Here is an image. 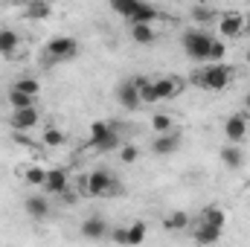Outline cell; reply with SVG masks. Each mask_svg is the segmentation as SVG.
Masks as SVG:
<instances>
[{"mask_svg": "<svg viewBox=\"0 0 250 247\" xmlns=\"http://www.w3.org/2000/svg\"><path fill=\"white\" fill-rule=\"evenodd\" d=\"M195 82H198L201 87L212 90V93H221V90L233 82V67H230V64H209V67H204V70L198 73Z\"/></svg>", "mask_w": 250, "mask_h": 247, "instance_id": "6da1fadb", "label": "cell"}, {"mask_svg": "<svg viewBox=\"0 0 250 247\" xmlns=\"http://www.w3.org/2000/svg\"><path fill=\"white\" fill-rule=\"evenodd\" d=\"M117 178H114V172L111 169H93L84 181H82V192L84 195H90V198H99V195H111V192H117Z\"/></svg>", "mask_w": 250, "mask_h": 247, "instance_id": "7a4b0ae2", "label": "cell"}, {"mask_svg": "<svg viewBox=\"0 0 250 247\" xmlns=\"http://www.w3.org/2000/svg\"><path fill=\"white\" fill-rule=\"evenodd\" d=\"M212 41L215 38L209 32H204V29H187L184 32V53H187L192 62H207Z\"/></svg>", "mask_w": 250, "mask_h": 247, "instance_id": "3957f363", "label": "cell"}, {"mask_svg": "<svg viewBox=\"0 0 250 247\" xmlns=\"http://www.w3.org/2000/svg\"><path fill=\"white\" fill-rule=\"evenodd\" d=\"M123 145V137L117 134V128L108 123H93L90 125V148L93 151H114Z\"/></svg>", "mask_w": 250, "mask_h": 247, "instance_id": "277c9868", "label": "cell"}, {"mask_svg": "<svg viewBox=\"0 0 250 247\" xmlns=\"http://www.w3.org/2000/svg\"><path fill=\"white\" fill-rule=\"evenodd\" d=\"M79 56V41L73 35H56L47 41V59L50 62H70Z\"/></svg>", "mask_w": 250, "mask_h": 247, "instance_id": "5b68a950", "label": "cell"}, {"mask_svg": "<svg viewBox=\"0 0 250 247\" xmlns=\"http://www.w3.org/2000/svg\"><path fill=\"white\" fill-rule=\"evenodd\" d=\"M146 236H148L146 221H134V224H128V227L111 230V239H114L120 247H140L143 242H146Z\"/></svg>", "mask_w": 250, "mask_h": 247, "instance_id": "8992f818", "label": "cell"}, {"mask_svg": "<svg viewBox=\"0 0 250 247\" xmlns=\"http://www.w3.org/2000/svg\"><path fill=\"white\" fill-rule=\"evenodd\" d=\"M245 137H248V117H245V111L242 114H230L224 120V140H227V145H242Z\"/></svg>", "mask_w": 250, "mask_h": 247, "instance_id": "52a82bcc", "label": "cell"}, {"mask_svg": "<svg viewBox=\"0 0 250 247\" xmlns=\"http://www.w3.org/2000/svg\"><path fill=\"white\" fill-rule=\"evenodd\" d=\"M79 233H82L84 239H90V242H99V239L111 236V227H108V221H105L102 215H90V218H84V221L79 224Z\"/></svg>", "mask_w": 250, "mask_h": 247, "instance_id": "ba28073f", "label": "cell"}, {"mask_svg": "<svg viewBox=\"0 0 250 247\" xmlns=\"http://www.w3.org/2000/svg\"><path fill=\"white\" fill-rule=\"evenodd\" d=\"M221 233H224V230H218V227H212V224H207V221H195V224H192V239H195V245H201V247L218 245Z\"/></svg>", "mask_w": 250, "mask_h": 247, "instance_id": "9c48e42d", "label": "cell"}, {"mask_svg": "<svg viewBox=\"0 0 250 247\" xmlns=\"http://www.w3.org/2000/svg\"><path fill=\"white\" fill-rule=\"evenodd\" d=\"M38 108H23V111H12L9 114V125L18 131V134H23V131H32L35 125H38Z\"/></svg>", "mask_w": 250, "mask_h": 247, "instance_id": "30bf717a", "label": "cell"}, {"mask_svg": "<svg viewBox=\"0 0 250 247\" xmlns=\"http://www.w3.org/2000/svg\"><path fill=\"white\" fill-rule=\"evenodd\" d=\"M245 29V18L239 12H227V15H218V32L224 38H239Z\"/></svg>", "mask_w": 250, "mask_h": 247, "instance_id": "8fae6325", "label": "cell"}, {"mask_svg": "<svg viewBox=\"0 0 250 247\" xmlns=\"http://www.w3.org/2000/svg\"><path fill=\"white\" fill-rule=\"evenodd\" d=\"M178 145H181V134H178V131L157 134V137L151 140V151H154V154H160V157H166V154H175V151H178Z\"/></svg>", "mask_w": 250, "mask_h": 247, "instance_id": "7c38bea8", "label": "cell"}, {"mask_svg": "<svg viewBox=\"0 0 250 247\" xmlns=\"http://www.w3.org/2000/svg\"><path fill=\"white\" fill-rule=\"evenodd\" d=\"M117 99H120V105L128 108V111H134V108H140V105H143V102H140V90H137V79H131V82L120 84Z\"/></svg>", "mask_w": 250, "mask_h": 247, "instance_id": "4fadbf2b", "label": "cell"}, {"mask_svg": "<svg viewBox=\"0 0 250 247\" xmlns=\"http://www.w3.org/2000/svg\"><path fill=\"white\" fill-rule=\"evenodd\" d=\"M128 32H131V41L143 44V47L154 44V38H157V32H154L151 23H128Z\"/></svg>", "mask_w": 250, "mask_h": 247, "instance_id": "5bb4252c", "label": "cell"}, {"mask_svg": "<svg viewBox=\"0 0 250 247\" xmlns=\"http://www.w3.org/2000/svg\"><path fill=\"white\" fill-rule=\"evenodd\" d=\"M44 189H47L50 195H67V189H70L67 172H62V169H53V172H47V184H44Z\"/></svg>", "mask_w": 250, "mask_h": 247, "instance_id": "9a60e30c", "label": "cell"}, {"mask_svg": "<svg viewBox=\"0 0 250 247\" xmlns=\"http://www.w3.org/2000/svg\"><path fill=\"white\" fill-rule=\"evenodd\" d=\"M163 227L172 230V233H184V230L192 227V218H189V212H184V209H175V212H169L163 218Z\"/></svg>", "mask_w": 250, "mask_h": 247, "instance_id": "2e32d148", "label": "cell"}, {"mask_svg": "<svg viewBox=\"0 0 250 247\" xmlns=\"http://www.w3.org/2000/svg\"><path fill=\"white\" fill-rule=\"evenodd\" d=\"M154 93H157V102L160 99H175L181 93V82L178 79H157L154 82Z\"/></svg>", "mask_w": 250, "mask_h": 247, "instance_id": "e0dca14e", "label": "cell"}, {"mask_svg": "<svg viewBox=\"0 0 250 247\" xmlns=\"http://www.w3.org/2000/svg\"><path fill=\"white\" fill-rule=\"evenodd\" d=\"M201 221H207V224H212V227L224 230V227H227V212H224L221 206L209 204V206H204V209H201Z\"/></svg>", "mask_w": 250, "mask_h": 247, "instance_id": "ac0fdd59", "label": "cell"}, {"mask_svg": "<svg viewBox=\"0 0 250 247\" xmlns=\"http://www.w3.org/2000/svg\"><path fill=\"white\" fill-rule=\"evenodd\" d=\"M23 206H26V212H29L32 218H44V215H50V201H47L44 195H29Z\"/></svg>", "mask_w": 250, "mask_h": 247, "instance_id": "d6986e66", "label": "cell"}, {"mask_svg": "<svg viewBox=\"0 0 250 247\" xmlns=\"http://www.w3.org/2000/svg\"><path fill=\"white\" fill-rule=\"evenodd\" d=\"M18 44H21V35H18L15 29L3 26V29H0V56H12Z\"/></svg>", "mask_w": 250, "mask_h": 247, "instance_id": "ffe728a7", "label": "cell"}, {"mask_svg": "<svg viewBox=\"0 0 250 247\" xmlns=\"http://www.w3.org/2000/svg\"><path fill=\"white\" fill-rule=\"evenodd\" d=\"M221 160H224V166L239 169V166L245 163V151H242V145H224V148H221Z\"/></svg>", "mask_w": 250, "mask_h": 247, "instance_id": "44dd1931", "label": "cell"}, {"mask_svg": "<svg viewBox=\"0 0 250 247\" xmlns=\"http://www.w3.org/2000/svg\"><path fill=\"white\" fill-rule=\"evenodd\" d=\"M6 102L12 111H23V108H35V99L26 96V93H18V90H9L6 93Z\"/></svg>", "mask_w": 250, "mask_h": 247, "instance_id": "7402d4cb", "label": "cell"}, {"mask_svg": "<svg viewBox=\"0 0 250 247\" xmlns=\"http://www.w3.org/2000/svg\"><path fill=\"white\" fill-rule=\"evenodd\" d=\"M111 9H114L117 15H123L125 21H131V18L137 15V9H140V0H114Z\"/></svg>", "mask_w": 250, "mask_h": 247, "instance_id": "603a6c76", "label": "cell"}, {"mask_svg": "<svg viewBox=\"0 0 250 247\" xmlns=\"http://www.w3.org/2000/svg\"><path fill=\"white\" fill-rule=\"evenodd\" d=\"M137 90H140V102H143V105H151V102H157L154 82H148V79H137Z\"/></svg>", "mask_w": 250, "mask_h": 247, "instance_id": "cb8c5ba5", "label": "cell"}, {"mask_svg": "<svg viewBox=\"0 0 250 247\" xmlns=\"http://www.w3.org/2000/svg\"><path fill=\"white\" fill-rule=\"evenodd\" d=\"M192 21L195 23H209V21H218V12L215 9H209V6H192Z\"/></svg>", "mask_w": 250, "mask_h": 247, "instance_id": "d4e9b609", "label": "cell"}, {"mask_svg": "<svg viewBox=\"0 0 250 247\" xmlns=\"http://www.w3.org/2000/svg\"><path fill=\"white\" fill-rule=\"evenodd\" d=\"M50 12H53L50 3H41V0L26 6V18H32V21H44V18H50Z\"/></svg>", "mask_w": 250, "mask_h": 247, "instance_id": "484cf974", "label": "cell"}, {"mask_svg": "<svg viewBox=\"0 0 250 247\" xmlns=\"http://www.w3.org/2000/svg\"><path fill=\"white\" fill-rule=\"evenodd\" d=\"M12 90L26 93V96H32V99H35V96H38V90H41V84H38V79H18Z\"/></svg>", "mask_w": 250, "mask_h": 247, "instance_id": "4316f807", "label": "cell"}, {"mask_svg": "<svg viewBox=\"0 0 250 247\" xmlns=\"http://www.w3.org/2000/svg\"><path fill=\"white\" fill-rule=\"evenodd\" d=\"M41 143H44L47 148H59V145H64V131L62 128H47L44 137H41Z\"/></svg>", "mask_w": 250, "mask_h": 247, "instance_id": "83f0119b", "label": "cell"}, {"mask_svg": "<svg viewBox=\"0 0 250 247\" xmlns=\"http://www.w3.org/2000/svg\"><path fill=\"white\" fill-rule=\"evenodd\" d=\"M157 18V9L154 6H146V3H140V9H137V15L128 21V23H151Z\"/></svg>", "mask_w": 250, "mask_h": 247, "instance_id": "f1b7e54d", "label": "cell"}, {"mask_svg": "<svg viewBox=\"0 0 250 247\" xmlns=\"http://www.w3.org/2000/svg\"><path fill=\"white\" fill-rule=\"evenodd\" d=\"M151 128H154L157 134H169V131H175V120H172L169 114H154Z\"/></svg>", "mask_w": 250, "mask_h": 247, "instance_id": "f546056e", "label": "cell"}, {"mask_svg": "<svg viewBox=\"0 0 250 247\" xmlns=\"http://www.w3.org/2000/svg\"><path fill=\"white\" fill-rule=\"evenodd\" d=\"M23 178H26V184H29V186H44V184H47V172H44V169H38V166L26 169V175H23Z\"/></svg>", "mask_w": 250, "mask_h": 247, "instance_id": "4dcf8cb0", "label": "cell"}, {"mask_svg": "<svg viewBox=\"0 0 250 247\" xmlns=\"http://www.w3.org/2000/svg\"><path fill=\"white\" fill-rule=\"evenodd\" d=\"M224 53H227V47H224V41H212V47H209V56H207V62H212V64H221V59H224Z\"/></svg>", "mask_w": 250, "mask_h": 247, "instance_id": "1f68e13d", "label": "cell"}, {"mask_svg": "<svg viewBox=\"0 0 250 247\" xmlns=\"http://www.w3.org/2000/svg\"><path fill=\"white\" fill-rule=\"evenodd\" d=\"M120 157H123V163H137V157H140V151H137V145H131V143H125V145H120Z\"/></svg>", "mask_w": 250, "mask_h": 247, "instance_id": "d6a6232c", "label": "cell"}, {"mask_svg": "<svg viewBox=\"0 0 250 247\" xmlns=\"http://www.w3.org/2000/svg\"><path fill=\"white\" fill-rule=\"evenodd\" d=\"M15 143H18V145H29V137H26V134H15Z\"/></svg>", "mask_w": 250, "mask_h": 247, "instance_id": "836d02e7", "label": "cell"}, {"mask_svg": "<svg viewBox=\"0 0 250 247\" xmlns=\"http://www.w3.org/2000/svg\"><path fill=\"white\" fill-rule=\"evenodd\" d=\"M245 117H250V96H248V114H245Z\"/></svg>", "mask_w": 250, "mask_h": 247, "instance_id": "e575fe53", "label": "cell"}, {"mask_svg": "<svg viewBox=\"0 0 250 247\" xmlns=\"http://www.w3.org/2000/svg\"><path fill=\"white\" fill-rule=\"evenodd\" d=\"M245 59H248V64H250V50H248V53H245Z\"/></svg>", "mask_w": 250, "mask_h": 247, "instance_id": "d590c367", "label": "cell"}]
</instances>
